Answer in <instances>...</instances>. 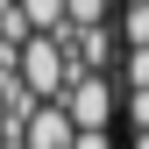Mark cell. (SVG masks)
<instances>
[{
    "instance_id": "obj_1",
    "label": "cell",
    "mask_w": 149,
    "mask_h": 149,
    "mask_svg": "<svg viewBox=\"0 0 149 149\" xmlns=\"http://www.w3.org/2000/svg\"><path fill=\"white\" fill-rule=\"evenodd\" d=\"M14 78H22L36 100H64V92H71V50H64V36H29Z\"/></svg>"
},
{
    "instance_id": "obj_9",
    "label": "cell",
    "mask_w": 149,
    "mask_h": 149,
    "mask_svg": "<svg viewBox=\"0 0 149 149\" xmlns=\"http://www.w3.org/2000/svg\"><path fill=\"white\" fill-rule=\"evenodd\" d=\"M121 7H149V0H121Z\"/></svg>"
},
{
    "instance_id": "obj_7",
    "label": "cell",
    "mask_w": 149,
    "mask_h": 149,
    "mask_svg": "<svg viewBox=\"0 0 149 149\" xmlns=\"http://www.w3.org/2000/svg\"><path fill=\"white\" fill-rule=\"evenodd\" d=\"M78 149H114V135H78Z\"/></svg>"
},
{
    "instance_id": "obj_4",
    "label": "cell",
    "mask_w": 149,
    "mask_h": 149,
    "mask_svg": "<svg viewBox=\"0 0 149 149\" xmlns=\"http://www.w3.org/2000/svg\"><path fill=\"white\" fill-rule=\"evenodd\" d=\"M14 7L29 14V29H36V36H64V29H71V22H64L71 0H14Z\"/></svg>"
},
{
    "instance_id": "obj_8",
    "label": "cell",
    "mask_w": 149,
    "mask_h": 149,
    "mask_svg": "<svg viewBox=\"0 0 149 149\" xmlns=\"http://www.w3.org/2000/svg\"><path fill=\"white\" fill-rule=\"evenodd\" d=\"M128 149H149V135H128Z\"/></svg>"
},
{
    "instance_id": "obj_6",
    "label": "cell",
    "mask_w": 149,
    "mask_h": 149,
    "mask_svg": "<svg viewBox=\"0 0 149 149\" xmlns=\"http://www.w3.org/2000/svg\"><path fill=\"white\" fill-rule=\"evenodd\" d=\"M121 85L128 92H149V50H121Z\"/></svg>"
},
{
    "instance_id": "obj_2",
    "label": "cell",
    "mask_w": 149,
    "mask_h": 149,
    "mask_svg": "<svg viewBox=\"0 0 149 149\" xmlns=\"http://www.w3.org/2000/svg\"><path fill=\"white\" fill-rule=\"evenodd\" d=\"M114 78L107 71H92V78H71V92H64V114H71V128L78 135H107V121H114Z\"/></svg>"
},
{
    "instance_id": "obj_5",
    "label": "cell",
    "mask_w": 149,
    "mask_h": 149,
    "mask_svg": "<svg viewBox=\"0 0 149 149\" xmlns=\"http://www.w3.org/2000/svg\"><path fill=\"white\" fill-rule=\"evenodd\" d=\"M107 7H114V0H71L64 22H71V29H107Z\"/></svg>"
},
{
    "instance_id": "obj_3",
    "label": "cell",
    "mask_w": 149,
    "mask_h": 149,
    "mask_svg": "<svg viewBox=\"0 0 149 149\" xmlns=\"http://www.w3.org/2000/svg\"><path fill=\"white\" fill-rule=\"evenodd\" d=\"M22 149H78V128H71L64 100H43V107L29 114V128H22Z\"/></svg>"
}]
</instances>
